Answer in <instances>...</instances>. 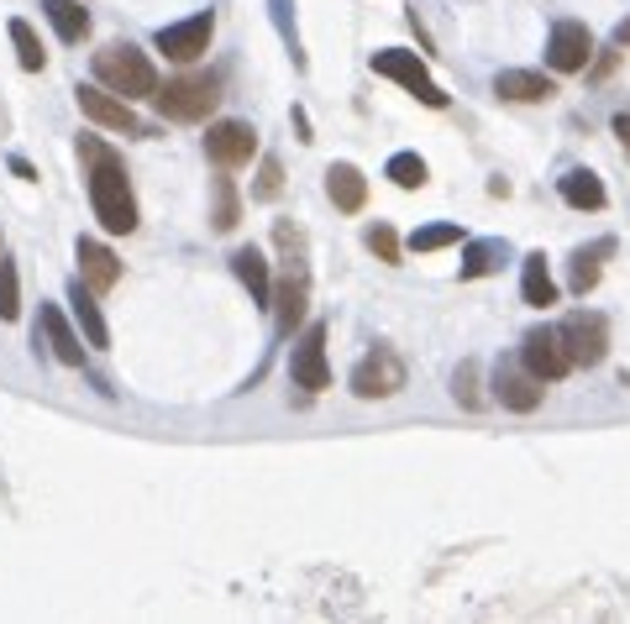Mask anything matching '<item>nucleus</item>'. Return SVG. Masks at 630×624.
Instances as JSON below:
<instances>
[{
    "label": "nucleus",
    "instance_id": "nucleus-15",
    "mask_svg": "<svg viewBox=\"0 0 630 624\" xmlns=\"http://www.w3.org/2000/svg\"><path fill=\"white\" fill-rule=\"evenodd\" d=\"M37 330L48 336V347H53V357H59L63 367H85V341L74 336V326H69V315H63L59 304H42Z\"/></svg>",
    "mask_w": 630,
    "mask_h": 624
},
{
    "label": "nucleus",
    "instance_id": "nucleus-11",
    "mask_svg": "<svg viewBox=\"0 0 630 624\" xmlns=\"http://www.w3.org/2000/svg\"><path fill=\"white\" fill-rule=\"evenodd\" d=\"M74 100H79V111H85L95 126H106V132H143L137 116H132V100H121L116 89L79 85V89H74Z\"/></svg>",
    "mask_w": 630,
    "mask_h": 624
},
{
    "label": "nucleus",
    "instance_id": "nucleus-19",
    "mask_svg": "<svg viewBox=\"0 0 630 624\" xmlns=\"http://www.w3.org/2000/svg\"><path fill=\"white\" fill-rule=\"evenodd\" d=\"M232 267H237V278L247 284V295H252V304H269V299H273L269 258H263L258 247H237V252H232Z\"/></svg>",
    "mask_w": 630,
    "mask_h": 624
},
{
    "label": "nucleus",
    "instance_id": "nucleus-6",
    "mask_svg": "<svg viewBox=\"0 0 630 624\" xmlns=\"http://www.w3.org/2000/svg\"><path fill=\"white\" fill-rule=\"evenodd\" d=\"M399 388H405V362H399L394 347H373V352L353 367V394H358V399H390Z\"/></svg>",
    "mask_w": 630,
    "mask_h": 624
},
{
    "label": "nucleus",
    "instance_id": "nucleus-37",
    "mask_svg": "<svg viewBox=\"0 0 630 624\" xmlns=\"http://www.w3.org/2000/svg\"><path fill=\"white\" fill-rule=\"evenodd\" d=\"M295 132H300V142H310V116L305 111H295Z\"/></svg>",
    "mask_w": 630,
    "mask_h": 624
},
{
    "label": "nucleus",
    "instance_id": "nucleus-3",
    "mask_svg": "<svg viewBox=\"0 0 630 624\" xmlns=\"http://www.w3.org/2000/svg\"><path fill=\"white\" fill-rule=\"evenodd\" d=\"M152 100L169 121H206L215 111V100H221V85H215V74H180V79L158 85Z\"/></svg>",
    "mask_w": 630,
    "mask_h": 624
},
{
    "label": "nucleus",
    "instance_id": "nucleus-25",
    "mask_svg": "<svg viewBox=\"0 0 630 624\" xmlns=\"http://www.w3.org/2000/svg\"><path fill=\"white\" fill-rule=\"evenodd\" d=\"M505 252H510L505 241H468L462 247V278H489L494 267L505 263Z\"/></svg>",
    "mask_w": 630,
    "mask_h": 624
},
{
    "label": "nucleus",
    "instance_id": "nucleus-5",
    "mask_svg": "<svg viewBox=\"0 0 630 624\" xmlns=\"http://www.w3.org/2000/svg\"><path fill=\"white\" fill-rule=\"evenodd\" d=\"M373 74H384V79H394V85H405L416 100H425L431 111H442L447 105V95L431 85V74H425V63H420V53H405V48H384V53H373Z\"/></svg>",
    "mask_w": 630,
    "mask_h": 624
},
{
    "label": "nucleus",
    "instance_id": "nucleus-4",
    "mask_svg": "<svg viewBox=\"0 0 630 624\" xmlns=\"http://www.w3.org/2000/svg\"><path fill=\"white\" fill-rule=\"evenodd\" d=\"M563 347H568V362L572 367H600L604 352H609V321L594 315V310H572L568 321L557 326Z\"/></svg>",
    "mask_w": 630,
    "mask_h": 624
},
{
    "label": "nucleus",
    "instance_id": "nucleus-33",
    "mask_svg": "<svg viewBox=\"0 0 630 624\" xmlns=\"http://www.w3.org/2000/svg\"><path fill=\"white\" fill-rule=\"evenodd\" d=\"M279 189H284V169H279V158H263V169H258V189H252V195H258V200H273Z\"/></svg>",
    "mask_w": 630,
    "mask_h": 624
},
{
    "label": "nucleus",
    "instance_id": "nucleus-20",
    "mask_svg": "<svg viewBox=\"0 0 630 624\" xmlns=\"http://www.w3.org/2000/svg\"><path fill=\"white\" fill-rule=\"evenodd\" d=\"M326 195L336 210H362V200H368V178L353 169V163H331L326 169Z\"/></svg>",
    "mask_w": 630,
    "mask_h": 624
},
{
    "label": "nucleus",
    "instance_id": "nucleus-17",
    "mask_svg": "<svg viewBox=\"0 0 630 624\" xmlns=\"http://www.w3.org/2000/svg\"><path fill=\"white\" fill-rule=\"evenodd\" d=\"M494 95H499V100H515V105H541V100L557 95V85H552L546 74H536V68H505V74L494 79Z\"/></svg>",
    "mask_w": 630,
    "mask_h": 624
},
{
    "label": "nucleus",
    "instance_id": "nucleus-27",
    "mask_svg": "<svg viewBox=\"0 0 630 624\" xmlns=\"http://www.w3.org/2000/svg\"><path fill=\"white\" fill-rule=\"evenodd\" d=\"M11 42H16V59H22V68H27V74H37V68L48 63V53H42V42H37V32H32L27 22H22V16L11 22Z\"/></svg>",
    "mask_w": 630,
    "mask_h": 624
},
{
    "label": "nucleus",
    "instance_id": "nucleus-2",
    "mask_svg": "<svg viewBox=\"0 0 630 624\" xmlns=\"http://www.w3.org/2000/svg\"><path fill=\"white\" fill-rule=\"evenodd\" d=\"M95 79L106 89H116L121 100H143V95H158V68L143 48L132 42H111L95 53Z\"/></svg>",
    "mask_w": 630,
    "mask_h": 624
},
{
    "label": "nucleus",
    "instance_id": "nucleus-7",
    "mask_svg": "<svg viewBox=\"0 0 630 624\" xmlns=\"http://www.w3.org/2000/svg\"><path fill=\"white\" fill-rule=\"evenodd\" d=\"M289 378H295V388H305V394H321V388H331L326 326H321V321H316V326H305V336L295 341V352H289Z\"/></svg>",
    "mask_w": 630,
    "mask_h": 624
},
{
    "label": "nucleus",
    "instance_id": "nucleus-26",
    "mask_svg": "<svg viewBox=\"0 0 630 624\" xmlns=\"http://www.w3.org/2000/svg\"><path fill=\"white\" fill-rule=\"evenodd\" d=\"M22 315V273L11 258H0V321H16Z\"/></svg>",
    "mask_w": 630,
    "mask_h": 624
},
{
    "label": "nucleus",
    "instance_id": "nucleus-22",
    "mask_svg": "<svg viewBox=\"0 0 630 624\" xmlns=\"http://www.w3.org/2000/svg\"><path fill=\"white\" fill-rule=\"evenodd\" d=\"M42 11H48V22H53V32H59L63 42H85L90 11H85L79 0H42Z\"/></svg>",
    "mask_w": 630,
    "mask_h": 624
},
{
    "label": "nucleus",
    "instance_id": "nucleus-9",
    "mask_svg": "<svg viewBox=\"0 0 630 624\" xmlns=\"http://www.w3.org/2000/svg\"><path fill=\"white\" fill-rule=\"evenodd\" d=\"M520 362L536 373L541 384H557L563 373H568L572 362H568V347H563V336L552 326H536V330H526V341H520Z\"/></svg>",
    "mask_w": 630,
    "mask_h": 624
},
{
    "label": "nucleus",
    "instance_id": "nucleus-14",
    "mask_svg": "<svg viewBox=\"0 0 630 624\" xmlns=\"http://www.w3.org/2000/svg\"><path fill=\"white\" fill-rule=\"evenodd\" d=\"M305 304H310V273H305V263H289V273L273 289V315H279L284 336H295V326L305 321Z\"/></svg>",
    "mask_w": 630,
    "mask_h": 624
},
{
    "label": "nucleus",
    "instance_id": "nucleus-30",
    "mask_svg": "<svg viewBox=\"0 0 630 624\" xmlns=\"http://www.w3.org/2000/svg\"><path fill=\"white\" fill-rule=\"evenodd\" d=\"M452 241H462V226H452V221H436V226H420L416 237H410V252H442Z\"/></svg>",
    "mask_w": 630,
    "mask_h": 624
},
{
    "label": "nucleus",
    "instance_id": "nucleus-38",
    "mask_svg": "<svg viewBox=\"0 0 630 624\" xmlns=\"http://www.w3.org/2000/svg\"><path fill=\"white\" fill-rule=\"evenodd\" d=\"M615 48H630V22H620V27H615Z\"/></svg>",
    "mask_w": 630,
    "mask_h": 624
},
{
    "label": "nucleus",
    "instance_id": "nucleus-21",
    "mask_svg": "<svg viewBox=\"0 0 630 624\" xmlns=\"http://www.w3.org/2000/svg\"><path fill=\"white\" fill-rule=\"evenodd\" d=\"M520 295H526V304H536V310L557 304V284H552V273H546V252H531V258H526V267H520Z\"/></svg>",
    "mask_w": 630,
    "mask_h": 624
},
{
    "label": "nucleus",
    "instance_id": "nucleus-32",
    "mask_svg": "<svg viewBox=\"0 0 630 624\" xmlns=\"http://www.w3.org/2000/svg\"><path fill=\"white\" fill-rule=\"evenodd\" d=\"M362 241H368V247H373L384 263H399V237H394L384 221H379V226H368V232H362Z\"/></svg>",
    "mask_w": 630,
    "mask_h": 624
},
{
    "label": "nucleus",
    "instance_id": "nucleus-34",
    "mask_svg": "<svg viewBox=\"0 0 630 624\" xmlns=\"http://www.w3.org/2000/svg\"><path fill=\"white\" fill-rule=\"evenodd\" d=\"M273 22H279V32H284V42H289V53H295V63H300V68H305L300 37H295V27H289V0H273Z\"/></svg>",
    "mask_w": 630,
    "mask_h": 624
},
{
    "label": "nucleus",
    "instance_id": "nucleus-35",
    "mask_svg": "<svg viewBox=\"0 0 630 624\" xmlns=\"http://www.w3.org/2000/svg\"><path fill=\"white\" fill-rule=\"evenodd\" d=\"M615 63H620V53H604V59L594 63V79H604V74H615Z\"/></svg>",
    "mask_w": 630,
    "mask_h": 624
},
{
    "label": "nucleus",
    "instance_id": "nucleus-16",
    "mask_svg": "<svg viewBox=\"0 0 630 624\" xmlns=\"http://www.w3.org/2000/svg\"><path fill=\"white\" fill-rule=\"evenodd\" d=\"M79 278L90 284L95 295H106V289H116L121 284V263H116V252L111 247H100V241H90V237H79Z\"/></svg>",
    "mask_w": 630,
    "mask_h": 624
},
{
    "label": "nucleus",
    "instance_id": "nucleus-28",
    "mask_svg": "<svg viewBox=\"0 0 630 624\" xmlns=\"http://www.w3.org/2000/svg\"><path fill=\"white\" fill-rule=\"evenodd\" d=\"M210 189H215V215H210V226H215V232H232V226L242 221V205H237V189H232V178H215Z\"/></svg>",
    "mask_w": 630,
    "mask_h": 624
},
{
    "label": "nucleus",
    "instance_id": "nucleus-1",
    "mask_svg": "<svg viewBox=\"0 0 630 624\" xmlns=\"http://www.w3.org/2000/svg\"><path fill=\"white\" fill-rule=\"evenodd\" d=\"M79 158L90 169V205H95V221L111 232V237H126L137 232V200H132V184H126V169L121 158L100 137H79Z\"/></svg>",
    "mask_w": 630,
    "mask_h": 624
},
{
    "label": "nucleus",
    "instance_id": "nucleus-24",
    "mask_svg": "<svg viewBox=\"0 0 630 624\" xmlns=\"http://www.w3.org/2000/svg\"><path fill=\"white\" fill-rule=\"evenodd\" d=\"M563 200H568L572 210H604V184H600V174H589V169H572V174L563 178Z\"/></svg>",
    "mask_w": 630,
    "mask_h": 624
},
{
    "label": "nucleus",
    "instance_id": "nucleus-18",
    "mask_svg": "<svg viewBox=\"0 0 630 624\" xmlns=\"http://www.w3.org/2000/svg\"><path fill=\"white\" fill-rule=\"evenodd\" d=\"M69 304H74V321L85 330V341L90 347H111V330H106V315H100V304H95V289L85 278H74L69 284Z\"/></svg>",
    "mask_w": 630,
    "mask_h": 624
},
{
    "label": "nucleus",
    "instance_id": "nucleus-36",
    "mask_svg": "<svg viewBox=\"0 0 630 624\" xmlns=\"http://www.w3.org/2000/svg\"><path fill=\"white\" fill-rule=\"evenodd\" d=\"M615 137H620V148L630 152V116H615Z\"/></svg>",
    "mask_w": 630,
    "mask_h": 624
},
{
    "label": "nucleus",
    "instance_id": "nucleus-23",
    "mask_svg": "<svg viewBox=\"0 0 630 624\" xmlns=\"http://www.w3.org/2000/svg\"><path fill=\"white\" fill-rule=\"evenodd\" d=\"M604 252H615V241H600V247H578L568 263V289L572 295H589L594 284H600V258Z\"/></svg>",
    "mask_w": 630,
    "mask_h": 624
},
{
    "label": "nucleus",
    "instance_id": "nucleus-13",
    "mask_svg": "<svg viewBox=\"0 0 630 624\" xmlns=\"http://www.w3.org/2000/svg\"><path fill=\"white\" fill-rule=\"evenodd\" d=\"M210 27H215L210 11H195V16H184V22L158 32V53H169L174 63H195L210 48Z\"/></svg>",
    "mask_w": 630,
    "mask_h": 624
},
{
    "label": "nucleus",
    "instance_id": "nucleus-10",
    "mask_svg": "<svg viewBox=\"0 0 630 624\" xmlns=\"http://www.w3.org/2000/svg\"><path fill=\"white\" fill-rule=\"evenodd\" d=\"M206 152L215 169H242V163H252V152H258V132H252L247 121H215L206 137Z\"/></svg>",
    "mask_w": 630,
    "mask_h": 624
},
{
    "label": "nucleus",
    "instance_id": "nucleus-8",
    "mask_svg": "<svg viewBox=\"0 0 630 624\" xmlns=\"http://www.w3.org/2000/svg\"><path fill=\"white\" fill-rule=\"evenodd\" d=\"M589 59H594V32L583 22H572V16H563L552 27V37H546V63L557 74H578V68H589Z\"/></svg>",
    "mask_w": 630,
    "mask_h": 624
},
{
    "label": "nucleus",
    "instance_id": "nucleus-12",
    "mask_svg": "<svg viewBox=\"0 0 630 624\" xmlns=\"http://www.w3.org/2000/svg\"><path fill=\"white\" fill-rule=\"evenodd\" d=\"M494 399L505 404V410H520V415H531L541 404V378L526 367V362H510V357H499V367H494Z\"/></svg>",
    "mask_w": 630,
    "mask_h": 624
},
{
    "label": "nucleus",
    "instance_id": "nucleus-31",
    "mask_svg": "<svg viewBox=\"0 0 630 624\" xmlns=\"http://www.w3.org/2000/svg\"><path fill=\"white\" fill-rule=\"evenodd\" d=\"M452 394H457V404H462V410H479V404H483L479 367H473V362H462V367H457V378H452Z\"/></svg>",
    "mask_w": 630,
    "mask_h": 624
},
{
    "label": "nucleus",
    "instance_id": "nucleus-29",
    "mask_svg": "<svg viewBox=\"0 0 630 624\" xmlns=\"http://www.w3.org/2000/svg\"><path fill=\"white\" fill-rule=\"evenodd\" d=\"M390 178L399 184V189H420L431 174H425V158H420V152H394V158H390Z\"/></svg>",
    "mask_w": 630,
    "mask_h": 624
}]
</instances>
